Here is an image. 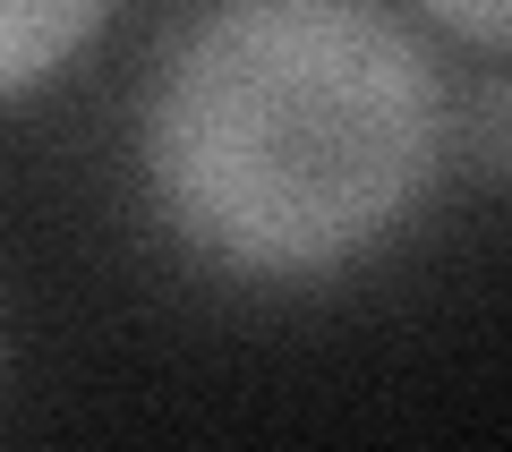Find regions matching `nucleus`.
I'll return each mask as SVG.
<instances>
[{
	"instance_id": "1",
	"label": "nucleus",
	"mask_w": 512,
	"mask_h": 452,
	"mask_svg": "<svg viewBox=\"0 0 512 452\" xmlns=\"http://www.w3.org/2000/svg\"><path fill=\"white\" fill-rule=\"evenodd\" d=\"M436 154L419 35L359 0H239L171 35L146 94V171L205 256L325 273L402 214Z\"/></svg>"
},
{
	"instance_id": "2",
	"label": "nucleus",
	"mask_w": 512,
	"mask_h": 452,
	"mask_svg": "<svg viewBox=\"0 0 512 452\" xmlns=\"http://www.w3.org/2000/svg\"><path fill=\"white\" fill-rule=\"evenodd\" d=\"M94 35V9H69V0H26V9H0V94L52 77L77 43Z\"/></svg>"
}]
</instances>
